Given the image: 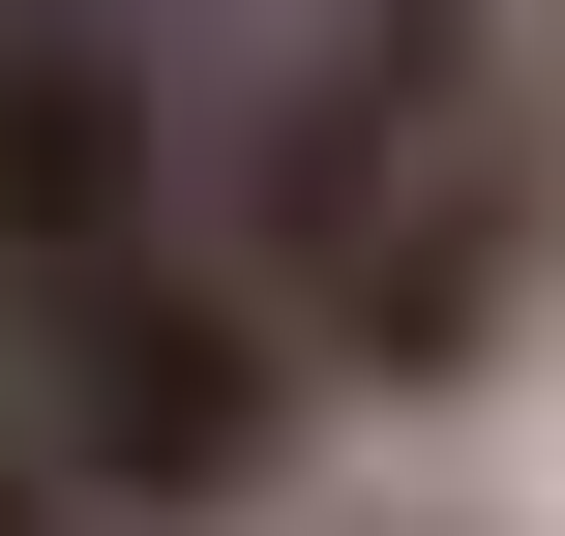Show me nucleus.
I'll list each match as a JSON object with an SVG mask.
<instances>
[{
    "mask_svg": "<svg viewBox=\"0 0 565 536\" xmlns=\"http://www.w3.org/2000/svg\"><path fill=\"white\" fill-rule=\"evenodd\" d=\"M0 448L89 536H268L298 448H328V358H298L209 239H149V269H89L60 328H0Z\"/></svg>",
    "mask_w": 565,
    "mask_h": 536,
    "instance_id": "f257e3e1",
    "label": "nucleus"
},
{
    "mask_svg": "<svg viewBox=\"0 0 565 536\" xmlns=\"http://www.w3.org/2000/svg\"><path fill=\"white\" fill-rule=\"evenodd\" d=\"M179 90H209V0H0V328L179 239Z\"/></svg>",
    "mask_w": 565,
    "mask_h": 536,
    "instance_id": "f03ea898",
    "label": "nucleus"
},
{
    "mask_svg": "<svg viewBox=\"0 0 565 536\" xmlns=\"http://www.w3.org/2000/svg\"><path fill=\"white\" fill-rule=\"evenodd\" d=\"M0 536H89V507H60V477H30V448H0Z\"/></svg>",
    "mask_w": 565,
    "mask_h": 536,
    "instance_id": "7ed1b4c3",
    "label": "nucleus"
},
{
    "mask_svg": "<svg viewBox=\"0 0 565 536\" xmlns=\"http://www.w3.org/2000/svg\"><path fill=\"white\" fill-rule=\"evenodd\" d=\"M507 30H536V90H565V0H507Z\"/></svg>",
    "mask_w": 565,
    "mask_h": 536,
    "instance_id": "20e7f679",
    "label": "nucleus"
}]
</instances>
